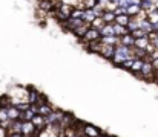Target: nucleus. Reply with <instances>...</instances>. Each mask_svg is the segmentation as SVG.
<instances>
[{"label": "nucleus", "instance_id": "nucleus-1", "mask_svg": "<svg viewBox=\"0 0 158 137\" xmlns=\"http://www.w3.org/2000/svg\"><path fill=\"white\" fill-rule=\"evenodd\" d=\"M134 55H132V47H127V46L124 44H117L115 46V53H114V56H112V63L118 67L123 61H126L127 58H132Z\"/></svg>", "mask_w": 158, "mask_h": 137}, {"label": "nucleus", "instance_id": "nucleus-2", "mask_svg": "<svg viewBox=\"0 0 158 137\" xmlns=\"http://www.w3.org/2000/svg\"><path fill=\"white\" fill-rule=\"evenodd\" d=\"M155 75H157V72H155V69L152 66V61L144 59L143 67H141V72H140V78H143V79H154Z\"/></svg>", "mask_w": 158, "mask_h": 137}, {"label": "nucleus", "instance_id": "nucleus-3", "mask_svg": "<svg viewBox=\"0 0 158 137\" xmlns=\"http://www.w3.org/2000/svg\"><path fill=\"white\" fill-rule=\"evenodd\" d=\"M100 38H102V35H100V31L91 26V28L86 31V34L83 35V38H80V43L86 44V43H91V41H98Z\"/></svg>", "mask_w": 158, "mask_h": 137}, {"label": "nucleus", "instance_id": "nucleus-4", "mask_svg": "<svg viewBox=\"0 0 158 137\" xmlns=\"http://www.w3.org/2000/svg\"><path fill=\"white\" fill-rule=\"evenodd\" d=\"M37 133H39V131H37L35 125L32 124V120H23V122H22V134H23V136L35 137Z\"/></svg>", "mask_w": 158, "mask_h": 137}, {"label": "nucleus", "instance_id": "nucleus-5", "mask_svg": "<svg viewBox=\"0 0 158 137\" xmlns=\"http://www.w3.org/2000/svg\"><path fill=\"white\" fill-rule=\"evenodd\" d=\"M63 114H64V111H61V110H52V113H49L46 116V124L48 125H60Z\"/></svg>", "mask_w": 158, "mask_h": 137}, {"label": "nucleus", "instance_id": "nucleus-6", "mask_svg": "<svg viewBox=\"0 0 158 137\" xmlns=\"http://www.w3.org/2000/svg\"><path fill=\"white\" fill-rule=\"evenodd\" d=\"M6 111H8V116H9L11 120H17V119L22 117V111L19 110V107H17L15 104H9V105L6 107ZM20 120H22V119H20Z\"/></svg>", "mask_w": 158, "mask_h": 137}, {"label": "nucleus", "instance_id": "nucleus-7", "mask_svg": "<svg viewBox=\"0 0 158 137\" xmlns=\"http://www.w3.org/2000/svg\"><path fill=\"white\" fill-rule=\"evenodd\" d=\"M32 124L35 125L37 131H42V130H45V128L48 127V124H46V116H42V114H35V116L32 117Z\"/></svg>", "mask_w": 158, "mask_h": 137}, {"label": "nucleus", "instance_id": "nucleus-8", "mask_svg": "<svg viewBox=\"0 0 158 137\" xmlns=\"http://www.w3.org/2000/svg\"><path fill=\"white\" fill-rule=\"evenodd\" d=\"M103 44V43H102ZM114 53H115V46H110V44H103L102 46V50H100V56H103L106 59H112V56H114Z\"/></svg>", "mask_w": 158, "mask_h": 137}, {"label": "nucleus", "instance_id": "nucleus-9", "mask_svg": "<svg viewBox=\"0 0 158 137\" xmlns=\"http://www.w3.org/2000/svg\"><path fill=\"white\" fill-rule=\"evenodd\" d=\"M102 41L98 40V41H91V43H86L85 47L91 52V53H95V55H100V50H102Z\"/></svg>", "mask_w": 158, "mask_h": 137}, {"label": "nucleus", "instance_id": "nucleus-10", "mask_svg": "<svg viewBox=\"0 0 158 137\" xmlns=\"http://www.w3.org/2000/svg\"><path fill=\"white\" fill-rule=\"evenodd\" d=\"M143 63H144V59H141V58H135V59H134V63H132V67H131V70H129V72H132L134 75L140 76V72H141Z\"/></svg>", "mask_w": 158, "mask_h": 137}, {"label": "nucleus", "instance_id": "nucleus-11", "mask_svg": "<svg viewBox=\"0 0 158 137\" xmlns=\"http://www.w3.org/2000/svg\"><path fill=\"white\" fill-rule=\"evenodd\" d=\"M22 122H23V120H20V119L11 120V124H9V127H8V133H9V134H12V133H20V134H22Z\"/></svg>", "mask_w": 158, "mask_h": 137}, {"label": "nucleus", "instance_id": "nucleus-12", "mask_svg": "<svg viewBox=\"0 0 158 137\" xmlns=\"http://www.w3.org/2000/svg\"><path fill=\"white\" fill-rule=\"evenodd\" d=\"M52 105L49 104V101H46V102H43V104H40L39 105V113L37 114H42V116H48L49 113H52Z\"/></svg>", "mask_w": 158, "mask_h": 137}, {"label": "nucleus", "instance_id": "nucleus-13", "mask_svg": "<svg viewBox=\"0 0 158 137\" xmlns=\"http://www.w3.org/2000/svg\"><path fill=\"white\" fill-rule=\"evenodd\" d=\"M100 41H102L103 44L117 46V44H120V37H117V35H106V37H102V38H100Z\"/></svg>", "mask_w": 158, "mask_h": 137}, {"label": "nucleus", "instance_id": "nucleus-14", "mask_svg": "<svg viewBox=\"0 0 158 137\" xmlns=\"http://www.w3.org/2000/svg\"><path fill=\"white\" fill-rule=\"evenodd\" d=\"M140 18V17H138ZM140 28L146 32V34H151V32H154V25L144 17V18H140Z\"/></svg>", "mask_w": 158, "mask_h": 137}, {"label": "nucleus", "instance_id": "nucleus-15", "mask_svg": "<svg viewBox=\"0 0 158 137\" xmlns=\"http://www.w3.org/2000/svg\"><path fill=\"white\" fill-rule=\"evenodd\" d=\"M40 97H42L40 91H37L35 89H29V94H28V102L29 104H39Z\"/></svg>", "mask_w": 158, "mask_h": 137}, {"label": "nucleus", "instance_id": "nucleus-16", "mask_svg": "<svg viewBox=\"0 0 158 137\" xmlns=\"http://www.w3.org/2000/svg\"><path fill=\"white\" fill-rule=\"evenodd\" d=\"M120 43L124 44V46H127V47H134V46H135V38H134V35L129 32V34L120 37Z\"/></svg>", "mask_w": 158, "mask_h": 137}, {"label": "nucleus", "instance_id": "nucleus-17", "mask_svg": "<svg viewBox=\"0 0 158 137\" xmlns=\"http://www.w3.org/2000/svg\"><path fill=\"white\" fill-rule=\"evenodd\" d=\"M89 28H91V25L85 21V23H83L81 26H78V28H77V29H75V31H74L72 34H74V35H75V37H77V38L80 40V38H83V35L86 34V31H88Z\"/></svg>", "mask_w": 158, "mask_h": 137}, {"label": "nucleus", "instance_id": "nucleus-18", "mask_svg": "<svg viewBox=\"0 0 158 137\" xmlns=\"http://www.w3.org/2000/svg\"><path fill=\"white\" fill-rule=\"evenodd\" d=\"M149 46H151V38H149V35L135 40V47H140V49H146V50H148Z\"/></svg>", "mask_w": 158, "mask_h": 137}, {"label": "nucleus", "instance_id": "nucleus-19", "mask_svg": "<svg viewBox=\"0 0 158 137\" xmlns=\"http://www.w3.org/2000/svg\"><path fill=\"white\" fill-rule=\"evenodd\" d=\"M140 12H141L140 5H129L126 8V14L131 15V17H137V15H140Z\"/></svg>", "mask_w": 158, "mask_h": 137}, {"label": "nucleus", "instance_id": "nucleus-20", "mask_svg": "<svg viewBox=\"0 0 158 137\" xmlns=\"http://www.w3.org/2000/svg\"><path fill=\"white\" fill-rule=\"evenodd\" d=\"M114 31H115V35L117 37H123V35L129 34L127 26H123V25H118V23H114Z\"/></svg>", "mask_w": 158, "mask_h": 137}, {"label": "nucleus", "instance_id": "nucleus-21", "mask_svg": "<svg viewBox=\"0 0 158 137\" xmlns=\"http://www.w3.org/2000/svg\"><path fill=\"white\" fill-rule=\"evenodd\" d=\"M100 35H102V37H106V35H115L114 25H110V23H106L105 26L100 29Z\"/></svg>", "mask_w": 158, "mask_h": 137}, {"label": "nucleus", "instance_id": "nucleus-22", "mask_svg": "<svg viewBox=\"0 0 158 137\" xmlns=\"http://www.w3.org/2000/svg\"><path fill=\"white\" fill-rule=\"evenodd\" d=\"M95 18H97V17H95V14H94L92 9H85V11H83V21H86V23L91 25Z\"/></svg>", "mask_w": 158, "mask_h": 137}, {"label": "nucleus", "instance_id": "nucleus-23", "mask_svg": "<svg viewBox=\"0 0 158 137\" xmlns=\"http://www.w3.org/2000/svg\"><path fill=\"white\" fill-rule=\"evenodd\" d=\"M131 15H127V14H121V15H117L115 17V23H118V25H123V26H127V23L131 21Z\"/></svg>", "mask_w": 158, "mask_h": 137}, {"label": "nucleus", "instance_id": "nucleus-24", "mask_svg": "<svg viewBox=\"0 0 158 137\" xmlns=\"http://www.w3.org/2000/svg\"><path fill=\"white\" fill-rule=\"evenodd\" d=\"M140 8H141V11L148 12L152 8H155V3H154V0H141L140 2Z\"/></svg>", "mask_w": 158, "mask_h": 137}, {"label": "nucleus", "instance_id": "nucleus-25", "mask_svg": "<svg viewBox=\"0 0 158 137\" xmlns=\"http://www.w3.org/2000/svg\"><path fill=\"white\" fill-rule=\"evenodd\" d=\"M103 17V20H105V23H110V25H114L115 23V12L114 11H105V14L102 15Z\"/></svg>", "mask_w": 158, "mask_h": 137}, {"label": "nucleus", "instance_id": "nucleus-26", "mask_svg": "<svg viewBox=\"0 0 158 137\" xmlns=\"http://www.w3.org/2000/svg\"><path fill=\"white\" fill-rule=\"evenodd\" d=\"M138 28H140V18H138V17H132L131 21L127 23V29H129V32H134V31L138 29Z\"/></svg>", "mask_w": 158, "mask_h": 137}, {"label": "nucleus", "instance_id": "nucleus-27", "mask_svg": "<svg viewBox=\"0 0 158 137\" xmlns=\"http://www.w3.org/2000/svg\"><path fill=\"white\" fill-rule=\"evenodd\" d=\"M35 116V113L31 110V108H28L26 111H22V120H32V117Z\"/></svg>", "mask_w": 158, "mask_h": 137}, {"label": "nucleus", "instance_id": "nucleus-28", "mask_svg": "<svg viewBox=\"0 0 158 137\" xmlns=\"http://www.w3.org/2000/svg\"><path fill=\"white\" fill-rule=\"evenodd\" d=\"M97 5H98L97 0H81V8H85V9H92Z\"/></svg>", "mask_w": 158, "mask_h": 137}, {"label": "nucleus", "instance_id": "nucleus-29", "mask_svg": "<svg viewBox=\"0 0 158 137\" xmlns=\"http://www.w3.org/2000/svg\"><path fill=\"white\" fill-rule=\"evenodd\" d=\"M105 25L106 23H105V20H103V17H97V18L91 23V26H92V28H95V29H98V31H100Z\"/></svg>", "mask_w": 158, "mask_h": 137}, {"label": "nucleus", "instance_id": "nucleus-30", "mask_svg": "<svg viewBox=\"0 0 158 137\" xmlns=\"http://www.w3.org/2000/svg\"><path fill=\"white\" fill-rule=\"evenodd\" d=\"M134 59H135V56H132V58H127L126 61H123L118 67L120 69H126V70H131V67H132V63H134Z\"/></svg>", "mask_w": 158, "mask_h": 137}, {"label": "nucleus", "instance_id": "nucleus-31", "mask_svg": "<svg viewBox=\"0 0 158 137\" xmlns=\"http://www.w3.org/2000/svg\"><path fill=\"white\" fill-rule=\"evenodd\" d=\"M83 11H85V8H74V11H72V14H71V17L72 18H83Z\"/></svg>", "mask_w": 158, "mask_h": 137}, {"label": "nucleus", "instance_id": "nucleus-32", "mask_svg": "<svg viewBox=\"0 0 158 137\" xmlns=\"http://www.w3.org/2000/svg\"><path fill=\"white\" fill-rule=\"evenodd\" d=\"M131 34L134 35V38H135V40H137V38H143V37H148V35H149V34H146L141 28L135 29V31H134V32H131Z\"/></svg>", "mask_w": 158, "mask_h": 137}, {"label": "nucleus", "instance_id": "nucleus-33", "mask_svg": "<svg viewBox=\"0 0 158 137\" xmlns=\"http://www.w3.org/2000/svg\"><path fill=\"white\" fill-rule=\"evenodd\" d=\"M92 11H94V14H95V17H102L103 14H105V8L103 6H100V5H97L95 8H92Z\"/></svg>", "mask_w": 158, "mask_h": 137}, {"label": "nucleus", "instance_id": "nucleus-34", "mask_svg": "<svg viewBox=\"0 0 158 137\" xmlns=\"http://www.w3.org/2000/svg\"><path fill=\"white\" fill-rule=\"evenodd\" d=\"M114 12H115V15H121V14H126V8H121V6H117V8L114 9Z\"/></svg>", "mask_w": 158, "mask_h": 137}, {"label": "nucleus", "instance_id": "nucleus-35", "mask_svg": "<svg viewBox=\"0 0 158 137\" xmlns=\"http://www.w3.org/2000/svg\"><path fill=\"white\" fill-rule=\"evenodd\" d=\"M8 130L6 128H3V127H0V137H8Z\"/></svg>", "mask_w": 158, "mask_h": 137}, {"label": "nucleus", "instance_id": "nucleus-36", "mask_svg": "<svg viewBox=\"0 0 158 137\" xmlns=\"http://www.w3.org/2000/svg\"><path fill=\"white\" fill-rule=\"evenodd\" d=\"M152 66H154V69H155V72L158 73V58L155 59H152Z\"/></svg>", "mask_w": 158, "mask_h": 137}, {"label": "nucleus", "instance_id": "nucleus-37", "mask_svg": "<svg viewBox=\"0 0 158 137\" xmlns=\"http://www.w3.org/2000/svg\"><path fill=\"white\" fill-rule=\"evenodd\" d=\"M8 137H23V134H20V133H12V134H8Z\"/></svg>", "mask_w": 158, "mask_h": 137}, {"label": "nucleus", "instance_id": "nucleus-38", "mask_svg": "<svg viewBox=\"0 0 158 137\" xmlns=\"http://www.w3.org/2000/svg\"><path fill=\"white\" fill-rule=\"evenodd\" d=\"M141 0H129V5H140Z\"/></svg>", "mask_w": 158, "mask_h": 137}, {"label": "nucleus", "instance_id": "nucleus-39", "mask_svg": "<svg viewBox=\"0 0 158 137\" xmlns=\"http://www.w3.org/2000/svg\"><path fill=\"white\" fill-rule=\"evenodd\" d=\"M71 137H81V136H80V134H77V133H75V134H72V136H71Z\"/></svg>", "mask_w": 158, "mask_h": 137}, {"label": "nucleus", "instance_id": "nucleus-40", "mask_svg": "<svg viewBox=\"0 0 158 137\" xmlns=\"http://www.w3.org/2000/svg\"><path fill=\"white\" fill-rule=\"evenodd\" d=\"M98 137H110V136H106V134H103V133H102V134H100Z\"/></svg>", "mask_w": 158, "mask_h": 137}, {"label": "nucleus", "instance_id": "nucleus-41", "mask_svg": "<svg viewBox=\"0 0 158 137\" xmlns=\"http://www.w3.org/2000/svg\"><path fill=\"white\" fill-rule=\"evenodd\" d=\"M23 137H31V136H23Z\"/></svg>", "mask_w": 158, "mask_h": 137}, {"label": "nucleus", "instance_id": "nucleus-42", "mask_svg": "<svg viewBox=\"0 0 158 137\" xmlns=\"http://www.w3.org/2000/svg\"><path fill=\"white\" fill-rule=\"evenodd\" d=\"M110 137H117V136H110Z\"/></svg>", "mask_w": 158, "mask_h": 137}, {"label": "nucleus", "instance_id": "nucleus-43", "mask_svg": "<svg viewBox=\"0 0 158 137\" xmlns=\"http://www.w3.org/2000/svg\"><path fill=\"white\" fill-rule=\"evenodd\" d=\"M81 137H86V136H81Z\"/></svg>", "mask_w": 158, "mask_h": 137}, {"label": "nucleus", "instance_id": "nucleus-44", "mask_svg": "<svg viewBox=\"0 0 158 137\" xmlns=\"http://www.w3.org/2000/svg\"><path fill=\"white\" fill-rule=\"evenodd\" d=\"M0 127H2V125H0Z\"/></svg>", "mask_w": 158, "mask_h": 137}]
</instances>
